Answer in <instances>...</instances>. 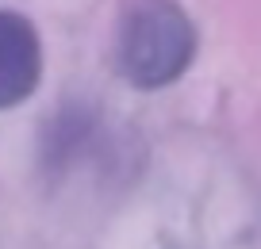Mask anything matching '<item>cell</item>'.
<instances>
[{"label": "cell", "mask_w": 261, "mask_h": 249, "mask_svg": "<svg viewBox=\"0 0 261 249\" xmlns=\"http://www.w3.org/2000/svg\"><path fill=\"white\" fill-rule=\"evenodd\" d=\"M200 50L192 16L177 0H139L115 35V73L139 92L169 89Z\"/></svg>", "instance_id": "1"}, {"label": "cell", "mask_w": 261, "mask_h": 249, "mask_svg": "<svg viewBox=\"0 0 261 249\" xmlns=\"http://www.w3.org/2000/svg\"><path fill=\"white\" fill-rule=\"evenodd\" d=\"M42 80V39L23 12L0 8V112L35 96Z\"/></svg>", "instance_id": "2"}]
</instances>
